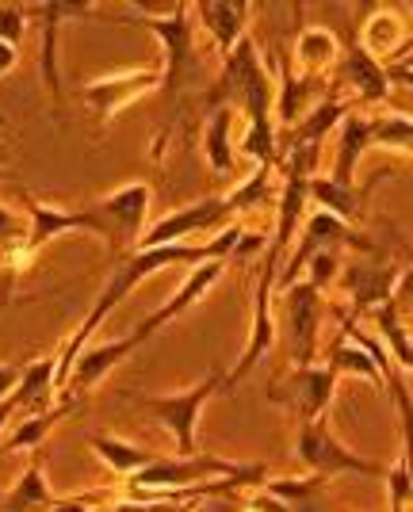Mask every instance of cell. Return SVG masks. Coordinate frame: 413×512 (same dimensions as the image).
I'll list each match as a JSON object with an SVG mask.
<instances>
[{
    "label": "cell",
    "instance_id": "6da1fadb",
    "mask_svg": "<svg viewBox=\"0 0 413 512\" xmlns=\"http://www.w3.org/2000/svg\"><path fill=\"white\" fill-rule=\"evenodd\" d=\"M241 230L238 222H230L226 230H218L211 241H203V245H188V241H180V245H153V249H134L131 256H123L119 264H111V276L104 283V291L96 295L92 302V310L85 314V321L77 325V333L66 341L62 348V356H58V371H54V394L62 390L69 375V363L77 360V352L92 341V333L111 318V310L119 306V302L131 295L134 287L142 283V279L157 276L161 268H180V264H207V260H226V256L238 253L241 245Z\"/></svg>",
    "mask_w": 413,
    "mask_h": 512
},
{
    "label": "cell",
    "instance_id": "7a4b0ae2",
    "mask_svg": "<svg viewBox=\"0 0 413 512\" xmlns=\"http://www.w3.org/2000/svg\"><path fill=\"white\" fill-rule=\"evenodd\" d=\"M123 16L138 27H150L153 35L161 39V50H165V65H161V88L173 96V104L184 100V88L188 81L199 73V58L196 46H192V4H176L169 12H150V8H138V4H127Z\"/></svg>",
    "mask_w": 413,
    "mask_h": 512
},
{
    "label": "cell",
    "instance_id": "3957f363",
    "mask_svg": "<svg viewBox=\"0 0 413 512\" xmlns=\"http://www.w3.org/2000/svg\"><path fill=\"white\" fill-rule=\"evenodd\" d=\"M215 394H222V371H211L203 383L188 386V390H180V394H134V390H127L123 398H127L131 406L146 409L153 421H161V425L173 432L176 455H196L199 413H203V406H207Z\"/></svg>",
    "mask_w": 413,
    "mask_h": 512
},
{
    "label": "cell",
    "instance_id": "277c9868",
    "mask_svg": "<svg viewBox=\"0 0 413 512\" xmlns=\"http://www.w3.org/2000/svg\"><path fill=\"white\" fill-rule=\"evenodd\" d=\"M150 184H127V188H119V192L104 195V199H96V203H88V211L96 214L100 222H104V230H108V264H119L123 256L134 253V245H138V237H142V226H146V214H150Z\"/></svg>",
    "mask_w": 413,
    "mask_h": 512
},
{
    "label": "cell",
    "instance_id": "5b68a950",
    "mask_svg": "<svg viewBox=\"0 0 413 512\" xmlns=\"http://www.w3.org/2000/svg\"><path fill=\"white\" fill-rule=\"evenodd\" d=\"M283 264V253L268 245L264 264L257 272V287H253V321H249V344L241 352V360L234 363V371L222 375V390H234L241 379H249L257 371V363L264 360V352L276 341V318H272V291H276V272Z\"/></svg>",
    "mask_w": 413,
    "mask_h": 512
},
{
    "label": "cell",
    "instance_id": "8992f818",
    "mask_svg": "<svg viewBox=\"0 0 413 512\" xmlns=\"http://www.w3.org/2000/svg\"><path fill=\"white\" fill-rule=\"evenodd\" d=\"M295 451L303 459L310 474L318 478H337V474H360V478H383L387 467L375 463V459H364L356 451H348L333 432H329L326 421H299V432H295Z\"/></svg>",
    "mask_w": 413,
    "mask_h": 512
},
{
    "label": "cell",
    "instance_id": "52a82bcc",
    "mask_svg": "<svg viewBox=\"0 0 413 512\" xmlns=\"http://www.w3.org/2000/svg\"><path fill=\"white\" fill-rule=\"evenodd\" d=\"M234 222V211L226 203V195H203L188 207H176L173 214L157 218L146 234L138 237L134 249H153V245H180L192 234H218Z\"/></svg>",
    "mask_w": 413,
    "mask_h": 512
},
{
    "label": "cell",
    "instance_id": "ba28073f",
    "mask_svg": "<svg viewBox=\"0 0 413 512\" xmlns=\"http://www.w3.org/2000/svg\"><path fill=\"white\" fill-rule=\"evenodd\" d=\"M245 463H226V459H215V455H161L157 463L142 467L138 474L127 478L131 490H184V486H196V482H211V478H230V474H241Z\"/></svg>",
    "mask_w": 413,
    "mask_h": 512
},
{
    "label": "cell",
    "instance_id": "9c48e42d",
    "mask_svg": "<svg viewBox=\"0 0 413 512\" xmlns=\"http://www.w3.org/2000/svg\"><path fill=\"white\" fill-rule=\"evenodd\" d=\"M150 341L142 329H134L127 337H115V341H104V344H92V348H81L77 352V360L69 363V375L66 383H62V402H73V406H81L85 402V394L92 386L100 383L104 375H108L111 367H119L123 360H131L134 352L142 348V344Z\"/></svg>",
    "mask_w": 413,
    "mask_h": 512
},
{
    "label": "cell",
    "instance_id": "30bf717a",
    "mask_svg": "<svg viewBox=\"0 0 413 512\" xmlns=\"http://www.w3.org/2000/svg\"><path fill=\"white\" fill-rule=\"evenodd\" d=\"M20 199L23 207H27V237H23V249L35 256L43 249L46 241H54V237L62 234H73V230H85V234L100 237L104 245H108V230H104V222L96 218V214L81 207V211H66V207H58V203H43V199H35L31 192H23L20 188Z\"/></svg>",
    "mask_w": 413,
    "mask_h": 512
},
{
    "label": "cell",
    "instance_id": "8fae6325",
    "mask_svg": "<svg viewBox=\"0 0 413 512\" xmlns=\"http://www.w3.org/2000/svg\"><path fill=\"white\" fill-rule=\"evenodd\" d=\"M157 88H161V69H123V73H108V77L88 81L81 88V100L96 115V123H108L127 104L150 96Z\"/></svg>",
    "mask_w": 413,
    "mask_h": 512
},
{
    "label": "cell",
    "instance_id": "7c38bea8",
    "mask_svg": "<svg viewBox=\"0 0 413 512\" xmlns=\"http://www.w3.org/2000/svg\"><path fill=\"white\" fill-rule=\"evenodd\" d=\"M341 279H345L348 291V318L356 321L360 314H368L375 306H383L387 299H394V291L410 279L406 264H391V260H356L352 268H341Z\"/></svg>",
    "mask_w": 413,
    "mask_h": 512
},
{
    "label": "cell",
    "instance_id": "4fadbf2b",
    "mask_svg": "<svg viewBox=\"0 0 413 512\" xmlns=\"http://www.w3.org/2000/svg\"><path fill=\"white\" fill-rule=\"evenodd\" d=\"M333 386H337V375L329 367L310 363V367H295L283 383L268 386V398L299 413V421H322V413L333 402Z\"/></svg>",
    "mask_w": 413,
    "mask_h": 512
},
{
    "label": "cell",
    "instance_id": "5bb4252c",
    "mask_svg": "<svg viewBox=\"0 0 413 512\" xmlns=\"http://www.w3.org/2000/svg\"><path fill=\"white\" fill-rule=\"evenodd\" d=\"M287 295V325H291V360L295 367H310L318 360V337H322V291H314L306 279L283 287Z\"/></svg>",
    "mask_w": 413,
    "mask_h": 512
},
{
    "label": "cell",
    "instance_id": "9a60e30c",
    "mask_svg": "<svg viewBox=\"0 0 413 512\" xmlns=\"http://www.w3.org/2000/svg\"><path fill=\"white\" fill-rule=\"evenodd\" d=\"M276 65H280V77L272 85V119H276V134H287L303 119L306 111L314 107V92H318V77H303L295 73L291 65V54L287 50H276Z\"/></svg>",
    "mask_w": 413,
    "mask_h": 512
},
{
    "label": "cell",
    "instance_id": "2e32d148",
    "mask_svg": "<svg viewBox=\"0 0 413 512\" xmlns=\"http://www.w3.org/2000/svg\"><path fill=\"white\" fill-rule=\"evenodd\" d=\"M96 8L92 4H27V16L43 20V85L50 92L54 111H62V77H58V31L62 20H85Z\"/></svg>",
    "mask_w": 413,
    "mask_h": 512
},
{
    "label": "cell",
    "instance_id": "e0dca14e",
    "mask_svg": "<svg viewBox=\"0 0 413 512\" xmlns=\"http://www.w3.org/2000/svg\"><path fill=\"white\" fill-rule=\"evenodd\" d=\"M257 73H264L261 65V54H257V43L245 35L226 58H222V73H218V81L207 92H203V111L211 115L218 107H234L241 96V88L249 85Z\"/></svg>",
    "mask_w": 413,
    "mask_h": 512
},
{
    "label": "cell",
    "instance_id": "ac0fdd59",
    "mask_svg": "<svg viewBox=\"0 0 413 512\" xmlns=\"http://www.w3.org/2000/svg\"><path fill=\"white\" fill-rule=\"evenodd\" d=\"M402 16H406V8H383V4H375L368 12V20L360 23L356 46H360L368 58H375L379 65H387L391 58L413 50L410 31H406Z\"/></svg>",
    "mask_w": 413,
    "mask_h": 512
},
{
    "label": "cell",
    "instance_id": "d6986e66",
    "mask_svg": "<svg viewBox=\"0 0 413 512\" xmlns=\"http://www.w3.org/2000/svg\"><path fill=\"white\" fill-rule=\"evenodd\" d=\"M222 272H226V260H207V264H199V268H192V276L180 283V291H176L173 299L165 302L157 314H150V318L142 321L138 329L146 333V337H153L161 325H169L173 318H180V314H188L192 306H196L211 287H215L218 279H222Z\"/></svg>",
    "mask_w": 413,
    "mask_h": 512
},
{
    "label": "cell",
    "instance_id": "ffe728a7",
    "mask_svg": "<svg viewBox=\"0 0 413 512\" xmlns=\"http://www.w3.org/2000/svg\"><path fill=\"white\" fill-rule=\"evenodd\" d=\"M249 12H253V8H249L245 0H238V4L207 0V4H196V8H192V16H196V20L203 23V31L215 39L222 58L249 35Z\"/></svg>",
    "mask_w": 413,
    "mask_h": 512
},
{
    "label": "cell",
    "instance_id": "44dd1931",
    "mask_svg": "<svg viewBox=\"0 0 413 512\" xmlns=\"http://www.w3.org/2000/svg\"><path fill=\"white\" fill-rule=\"evenodd\" d=\"M341 138H337V161H333V172L329 180L341 184V188H356V169H360V157L371 150V138H368V115L364 111H348L341 119Z\"/></svg>",
    "mask_w": 413,
    "mask_h": 512
},
{
    "label": "cell",
    "instance_id": "7402d4cb",
    "mask_svg": "<svg viewBox=\"0 0 413 512\" xmlns=\"http://www.w3.org/2000/svg\"><path fill=\"white\" fill-rule=\"evenodd\" d=\"M368 192L371 188H341V184H333L329 176H310L306 180V199L318 207V211H329L333 218H341V222H364V203H368Z\"/></svg>",
    "mask_w": 413,
    "mask_h": 512
},
{
    "label": "cell",
    "instance_id": "603a6c76",
    "mask_svg": "<svg viewBox=\"0 0 413 512\" xmlns=\"http://www.w3.org/2000/svg\"><path fill=\"white\" fill-rule=\"evenodd\" d=\"M341 62V39L329 27H303L295 50H291V65H299L303 77H322L329 65Z\"/></svg>",
    "mask_w": 413,
    "mask_h": 512
},
{
    "label": "cell",
    "instance_id": "cb8c5ba5",
    "mask_svg": "<svg viewBox=\"0 0 413 512\" xmlns=\"http://www.w3.org/2000/svg\"><path fill=\"white\" fill-rule=\"evenodd\" d=\"M341 58H345V77L352 81L356 88V104H383L387 96H391V85H387V73H383V65L368 58L356 39H348V50H341Z\"/></svg>",
    "mask_w": 413,
    "mask_h": 512
},
{
    "label": "cell",
    "instance_id": "d4e9b609",
    "mask_svg": "<svg viewBox=\"0 0 413 512\" xmlns=\"http://www.w3.org/2000/svg\"><path fill=\"white\" fill-rule=\"evenodd\" d=\"M348 111H352V104H348V100H337V96L314 104L295 127L287 130V146H280V150H291V146H318L329 130L341 127V119H345Z\"/></svg>",
    "mask_w": 413,
    "mask_h": 512
},
{
    "label": "cell",
    "instance_id": "484cf974",
    "mask_svg": "<svg viewBox=\"0 0 413 512\" xmlns=\"http://www.w3.org/2000/svg\"><path fill=\"white\" fill-rule=\"evenodd\" d=\"M73 409H77L73 402H58V406L39 409V413H27V417L16 421V428L0 440V455H8V451H39L43 440L50 436V428L58 425L62 417H69Z\"/></svg>",
    "mask_w": 413,
    "mask_h": 512
},
{
    "label": "cell",
    "instance_id": "4316f807",
    "mask_svg": "<svg viewBox=\"0 0 413 512\" xmlns=\"http://www.w3.org/2000/svg\"><path fill=\"white\" fill-rule=\"evenodd\" d=\"M54 501H58V497L50 493V482H46V474H43V455L35 451L31 467L20 474V482L4 493L0 512H39V509H50Z\"/></svg>",
    "mask_w": 413,
    "mask_h": 512
},
{
    "label": "cell",
    "instance_id": "83f0119b",
    "mask_svg": "<svg viewBox=\"0 0 413 512\" xmlns=\"http://www.w3.org/2000/svg\"><path fill=\"white\" fill-rule=\"evenodd\" d=\"M88 448L100 455V463H108V467L115 470V474H123V478H131V474H138L142 467H150V463L161 459V451L138 448V444L115 440V436H100V432L88 436Z\"/></svg>",
    "mask_w": 413,
    "mask_h": 512
},
{
    "label": "cell",
    "instance_id": "f1b7e54d",
    "mask_svg": "<svg viewBox=\"0 0 413 512\" xmlns=\"http://www.w3.org/2000/svg\"><path fill=\"white\" fill-rule=\"evenodd\" d=\"M276 169H268V165H257V169L249 172L241 184H234V192H222L226 195V203H230V211L238 218L241 211H257V207H276Z\"/></svg>",
    "mask_w": 413,
    "mask_h": 512
},
{
    "label": "cell",
    "instance_id": "f546056e",
    "mask_svg": "<svg viewBox=\"0 0 413 512\" xmlns=\"http://www.w3.org/2000/svg\"><path fill=\"white\" fill-rule=\"evenodd\" d=\"M230 130H234V107H218L207 115L203 123V157L215 172L234 169V142H230Z\"/></svg>",
    "mask_w": 413,
    "mask_h": 512
},
{
    "label": "cell",
    "instance_id": "4dcf8cb0",
    "mask_svg": "<svg viewBox=\"0 0 413 512\" xmlns=\"http://www.w3.org/2000/svg\"><path fill=\"white\" fill-rule=\"evenodd\" d=\"M375 329H379V344H387L391 360L398 363V371L410 375V367H413L410 333H406V325L398 321V302L394 299H387L383 306H375Z\"/></svg>",
    "mask_w": 413,
    "mask_h": 512
},
{
    "label": "cell",
    "instance_id": "1f68e13d",
    "mask_svg": "<svg viewBox=\"0 0 413 512\" xmlns=\"http://www.w3.org/2000/svg\"><path fill=\"white\" fill-rule=\"evenodd\" d=\"M326 367L333 371V375H360V379H368V383H375L379 390H383V379H379V371H375L371 356L360 348V344L345 341V337H337V341H333Z\"/></svg>",
    "mask_w": 413,
    "mask_h": 512
},
{
    "label": "cell",
    "instance_id": "d6a6232c",
    "mask_svg": "<svg viewBox=\"0 0 413 512\" xmlns=\"http://www.w3.org/2000/svg\"><path fill=\"white\" fill-rule=\"evenodd\" d=\"M368 138L371 146H379V150L410 153L413 146L410 115H375V119H368Z\"/></svg>",
    "mask_w": 413,
    "mask_h": 512
},
{
    "label": "cell",
    "instance_id": "836d02e7",
    "mask_svg": "<svg viewBox=\"0 0 413 512\" xmlns=\"http://www.w3.org/2000/svg\"><path fill=\"white\" fill-rule=\"evenodd\" d=\"M341 253L337 249H326V253H314L310 260H306V283L314 287V291H326V287H333L337 279H341Z\"/></svg>",
    "mask_w": 413,
    "mask_h": 512
},
{
    "label": "cell",
    "instance_id": "e575fe53",
    "mask_svg": "<svg viewBox=\"0 0 413 512\" xmlns=\"http://www.w3.org/2000/svg\"><path fill=\"white\" fill-rule=\"evenodd\" d=\"M27 35V8L20 4H0V43L20 46Z\"/></svg>",
    "mask_w": 413,
    "mask_h": 512
},
{
    "label": "cell",
    "instance_id": "d590c367",
    "mask_svg": "<svg viewBox=\"0 0 413 512\" xmlns=\"http://www.w3.org/2000/svg\"><path fill=\"white\" fill-rule=\"evenodd\" d=\"M23 237H27V230L20 226V214L8 211V207L0 203V253H8V249L23 245Z\"/></svg>",
    "mask_w": 413,
    "mask_h": 512
},
{
    "label": "cell",
    "instance_id": "8d00e7d4",
    "mask_svg": "<svg viewBox=\"0 0 413 512\" xmlns=\"http://www.w3.org/2000/svg\"><path fill=\"white\" fill-rule=\"evenodd\" d=\"M104 501V493H85V497H69V501H54L46 512H92V505H100Z\"/></svg>",
    "mask_w": 413,
    "mask_h": 512
},
{
    "label": "cell",
    "instance_id": "74e56055",
    "mask_svg": "<svg viewBox=\"0 0 413 512\" xmlns=\"http://www.w3.org/2000/svg\"><path fill=\"white\" fill-rule=\"evenodd\" d=\"M20 413H23V402H20V394H16V390H12L8 398H0V432L12 425V417H20Z\"/></svg>",
    "mask_w": 413,
    "mask_h": 512
},
{
    "label": "cell",
    "instance_id": "f35d334b",
    "mask_svg": "<svg viewBox=\"0 0 413 512\" xmlns=\"http://www.w3.org/2000/svg\"><path fill=\"white\" fill-rule=\"evenodd\" d=\"M20 383V367H12V363H0V398H8L12 390Z\"/></svg>",
    "mask_w": 413,
    "mask_h": 512
},
{
    "label": "cell",
    "instance_id": "ab89813d",
    "mask_svg": "<svg viewBox=\"0 0 413 512\" xmlns=\"http://www.w3.org/2000/svg\"><path fill=\"white\" fill-rule=\"evenodd\" d=\"M16 62H20V54H16V46L0 43V77H4V73H12V69H16Z\"/></svg>",
    "mask_w": 413,
    "mask_h": 512
},
{
    "label": "cell",
    "instance_id": "60d3db41",
    "mask_svg": "<svg viewBox=\"0 0 413 512\" xmlns=\"http://www.w3.org/2000/svg\"><path fill=\"white\" fill-rule=\"evenodd\" d=\"M0 184H16V172H12V169H0Z\"/></svg>",
    "mask_w": 413,
    "mask_h": 512
}]
</instances>
